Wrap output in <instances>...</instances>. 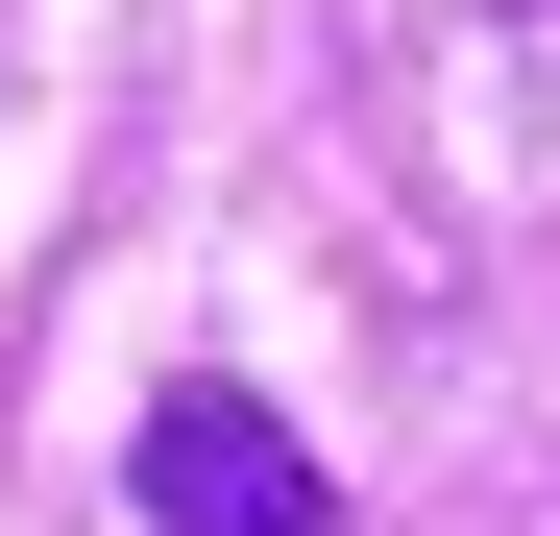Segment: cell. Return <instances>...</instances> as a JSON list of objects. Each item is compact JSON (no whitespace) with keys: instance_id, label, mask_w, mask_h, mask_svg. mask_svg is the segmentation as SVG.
Wrapping results in <instances>:
<instances>
[{"instance_id":"obj_1","label":"cell","mask_w":560,"mask_h":536,"mask_svg":"<svg viewBox=\"0 0 560 536\" xmlns=\"http://www.w3.org/2000/svg\"><path fill=\"white\" fill-rule=\"evenodd\" d=\"M122 488H147V536H341V488H317V439L268 415V391H147V439H122Z\"/></svg>"}]
</instances>
